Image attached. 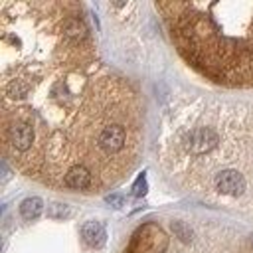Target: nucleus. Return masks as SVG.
Returning <instances> with one entry per match:
<instances>
[{
    "instance_id": "obj_1",
    "label": "nucleus",
    "mask_w": 253,
    "mask_h": 253,
    "mask_svg": "<svg viewBox=\"0 0 253 253\" xmlns=\"http://www.w3.org/2000/svg\"><path fill=\"white\" fill-rule=\"evenodd\" d=\"M6 160L53 188L99 192L136 164L142 109L109 69L77 2H0Z\"/></svg>"
},
{
    "instance_id": "obj_2",
    "label": "nucleus",
    "mask_w": 253,
    "mask_h": 253,
    "mask_svg": "<svg viewBox=\"0 0 253 253\" xmlns=\"http://www.w3.org/2000/svg\"><path fill=\"white\" fill-rule=\"evenodd\" d=\"M156 10L198 73L223 87H253V0H174Z\"/></svg>"
},
{
    "instance_id": "obj_3",
    "label": "nucleus",
    "mask_w": 253,
    "mask_h": 253,
    "mask_svg": "<svg viewBox=\"0 0 253 253\" xmlns=\"http://www.w3.org/2000/svg\"><path fill=\"white\" fill-rule=\"evenodd\" d=\"M211 182H213V190L221 196H233V198H239L243 192H245V178L241 172L233 170V168H223L221 172H215L211 176Z\"/></svg>"
},
{
    "instance_id": "obj_4",
    "label": "nucleus",
    "mask_w": 253,
    "mask_h": 253,
    "mask_svg": "<svg viewBox=\"0 0 253 253\" xmlns=\"http://www.w3.org/2000/svg\"><path fill=\"white\" fill-rule=\"evenodd\" d=\"M81 237H83V241H85L89 247L99 249V247H103L105 241H107L105 225H103L101 221H87V223H83V227H81Z\"/></svg>"
},
{
    "instance_id": "obj_5",
    "label": "nucleus",
    "mask_w": 253,
    "mask_h": 253,
    "mask_svg": "<svg viewBox=\"0 0 253 253\" xmlns=\"http://www.w3.org/2000/svg\"><path fill=\"white\" fill-rule=\"evenodd\" d=\"M42 211H43V202H42L38 196L26 198V200L20 204V213H22L24 219H36Z\"/></svg>"
},
{
    "instance_id": "obj_6",
    "label": "nucleus",
    "mask_w": 253,
    "mask_h": 253,
    "mask_svg": "<svg viewBox=\"0 0 253 253\" xmlns=\"http://www.w3.org/2000/svg\"><path fill=\"white\" fill-rule=\"evenodd\" d=\"M253 134V132H251ZM247 154H249V158H253V138L247 142ZM235 170V168H233ZM237 172H241V170H237ZM243 174V178H245V188H249V190H253V160H249L247 162V172H241Z\"/></svg>"
},
{
    "instance_id": "obj_7",
    "label": "nucleus",
    "mask_w": 253,
    "mask_h": 253,
    "mask_svg": "<svg viewBox=\"0 0 253 253\" xmlns=\"http://www.w3.org/2000/svg\"><path fill=\"white\" fill-rule=\"evenodd\" d=\"M69 213H71V210H69L67 204H59V202H55V204H51V206L47 208V215L53 217V219H63V217H67Z\"/></svg>"
},
{
    "instance_id": "obj_8",
    "label": "nucleus",
    "mask_w": 253,
    "mask_h": 253,
    "mask_svg": "<svg viewBox=\"0 0 253 253\" xmlns=\"http://www.w3.org/2000/svg\"><path fill=\"white\" fill-rule=\"evenodd\" d=\"M170 227H172V231H174V235L178 239H182V241H190L192 239V229L184 221H172Z\"/></svg>"
},
{
    "instance_id": "obj_9",
    "label": "nucleus",
    "mask_w": 253,
    "mask_h": 253,
    "mask_svg": "<svg viewBox=\"0 0 253 253\" xmlns=\"http://www.w3.org/2000/svg\"><path fill=\"white\" fill-rule=\"evenodd\" d=\"M130 192H132V196H136V198H140V196L146 194V176H144V174H140V176L136 178V182L132 184Z\"/></svg>"
},
{
    "instance_id": "obj_10",
    "label": "nucleus",
    "mask_w": 253,
    "mask_h": 253,
    "mask_svg": "<svg viewBox=\"0 0 253 253\" xmlns=\"http://www.w3.org/2000/svg\"><path fill=\"white\" fill-rule=\"evenodd\" d=\"M107 204H111V206L119 208V206H123V204H125V198H123V196H119V194H111V196H107Z\"/></svg>"
}]
</instances>
